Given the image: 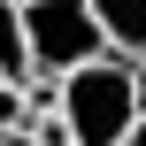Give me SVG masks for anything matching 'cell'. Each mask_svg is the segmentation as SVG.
<instances>
[{
	"label": "cell",
	"mask_w": 146,
	"mask_h": 146,
	"mask_svg": "<svg viewBox=\"0 0 146 146\" xmlns=\"http://www.w3.org/2000/svg\"><path fill=\"white\" fill-rule=\"evenodd\" d=\"M123 146H146V123H139V131H131V139H123Z\"/></svg>",
	"instance_id": "ba28073f"
},
{
	"label": "cell",
	"mask_w": 146,
	"mask_h": 146,
	"mask_svg": "<svg viewBox=\"0 0 146 146\" xmlns=\"http://www.w3.org/2000/svg\"><path fill=\"white\" fill-rule=\"evenodd\" d=\"M62 123L77 146H123L139 131V100H131V62L108 54L77 77H62Z\"/></svg>",
	"instance_id": "6da1fadb"
},
{
	"label": "cell",
	"mask_w": 146,
	"mask_h": 146,
	"mask_svg": "<svg viewBox=\"0 0 146 146\" xmlns=\"http://www.w3.org/2000/svg\"><path fill=\"white\" fill-rule=\"evenodd\" d=\"M92 15L123 62H146V0H92Z\"/></svg>",
	"instance_id": "3957f363"
},
{
	"label": "cell",
	"mask_w": 146,
	"mask_h": 146,
	"mask_svg": "<svg viewBox=\"0 0 146 146\" xmlns=\"http://www.w3.org/2000/svg\"><path fill=\"white\" fill-rule=\"evenodd\" d=\"M131 100H139V123H146V62H131Z\"/></svg>",
	"instance_id": "8992f818"
},
{
	"label": "cell",
	"mask_w": 146,
	"mask_h": 146,
	"mask_svg": "<svg viewBox=\"0 0 146 146\" xmlns=\"http://www.w3.org/2000/svg\"><path fill=\"white\" fill-rule=\"evenodd\" d=\"M31 31H23V0H0V85H31Z\"/></svg>",
	"instance_id": "277c9868"
},
{
	"label": "cell",
	"mask_w": 146,
	"mask_h": 146,
	"mask_svg": "<svg viewBox=\"0 0 146 146\" xmlns=\"http://www.w3.org/2000/svg\"><path fill=\"white\" fill-rule=\"evenodd\" d=\"M31 123V100H23V85H0V139L8 131H23Z\"/></svg>",
	"instance_id": "5b68a950"
},
{
	"label": "cell",
	"mask_w": 146,
	"mask_h": 146,
	"mask_svg": "<svg viewBox=\"0 0 146 146\" xmlns=\"http://www.w3.org/2000/svg\"><path fill=\"white\" fill-rule=\"evenodd\" d=\"M23 31H31V69L38 77H77V69L115 54L92 0H23Z\"/></svg>",
	"instance_id": "7a4b0ae2"
},
{
	"label": "cell",
	"mask_w": 146,
	"mask_h": 146,
	"mask_svg": "<svg viewBox=\"0 0 146 146\" xmlns=\"http://www.w3.org/2000/svg\"><path fill=\"white\" fill-rule=\"evenodd\" d=\"M0 146H38V139H31V131H8V139H0Z\"/></svg>",
	"instance_id": "52a82bcc"
}]
</instances>
